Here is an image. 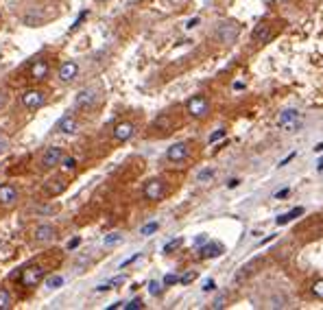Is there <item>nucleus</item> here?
I'll use <instances>...</instances> for the list:
<instances>
[{
    "label": "nucleus",
    "instance_id": "nucleus-39",
    "mask_svg": "<svg viewBox=\"0 0 323 310\" xmlns=\"http://www.w3.org/2000/svg\"><path fill=\"white\" fill-rule=\"evenodd\" d=\"M4 103H7V94H4L2 90H0V110L4 107Z\"/></svg>",
    "mask_w": 323,
    "mask_h": 310
},
{
    "label": "nucleus",
    "instance_id": "nucleus-35",
    "mask_svg": "<svg viewBox=\"0 0 323 310\" xmlns=\"http://www.w3.org/2000/svg\"><path fill=\"white\" fill-rule=\"evenodd\" d=\"M288 192H291V188H282L280 192H275V199H284V197H288Z\"/></svg>",
    "mask_w": 323,
    "mask_h": 310
},
{
    "label": "nucleus",
    "instance_id": "nucleus-10",
    "mask_svg": "<svg viewBox=\"0 0 323 310\" xmlns=\"http://www.w3.org/2000/svg\"><path fill=\"white\" fill-rule=\"evenodd\" d=\"M164 184L160 179H149L147 186H144V197H147L149 201H160L164 197Z\"/></svg>",
    "mask_w": 323,
    "mask_h": 310
},
{
    "label": "nucleus",
    "instance_id": "nucleus-20",
    "mask_svg": "<svg viewBox=\"0 0 323 310\" xmlns=\"http://www.w3.org/2000/svg\"><path fill=\"white\" fill-rule=\"evenodd\" d=\"M269 306L271 308H288L291 306V299H288L286 295H273V297L269 299Z\"/></svg>",
    "mask_w": 323,
    "mask_h": 310
},
{
    "label": "nucleus",
    "instance_id": "nucleus-44",
    "mask_svg": "<svg viewBox=\"0 0 323 310\" xmlns=\"http://www.w3.org/2000/svg\"><path fill=\"white\" fill-rule=\"evenodd\" d=\"M77 245H79V238H74V241H70V243H68V249H74Z\"/></svg>",
    "mask_w": 323,
    "mask_h": 310
},
{
    "label": "nucleus",
    "instance_id": "nucleus-8",
    "mask_svg": "<svg viewBox=\"0 0 323 310\" xmlns=\"http://www.w3.org/2000/svg\"><path fill=\"white\" fill-rule=\"evenodd\" d=\"M55 234H57V229L53 227L50 223H42L37 225L35 229H33V241L35 243H48L55 238Z\"/></svg>",
    "mask_w": 323,
    "mask_h": 310
},
{
    "label": "nucleus",
    "instance_id": "nucleus-29",
    "mask_svg": "<svg viewBox=\"0 0 323 310\" xmlns=\"http://www.w3.org/2000/svg\"><path fill=\"white\" fill-rule=\"evenodd\" d=\"M312 293H315L317 297L323 299V280H317L315 282V286H312Z\"/></svg>",
    "mask_w": 323,
    "mask_h": 310
},
{
    "label": "nucleus",
    "instance_id": "nucleus-38",
    "mask_svg": "<svg viewBox=\"0 0 323 310\" xmlns=\"http://www.w3.org/2000/svg\"><path fill=\"white\" fill-rule=\"evenodd\" d=\"M196 24H199V18H193V20H188V24L186 26H188V29H194Z\"/></svg>",
    "mask_w": 323,
    "mask_h": 310
},
{
    "label": "nucleus",
    "instance_id": "nucleus-43",
    "mask_svg": "<svg viewBox=\"0 0 323 310\" xmlns=\"http://www.w3.org/2000/svg\"><path fill=\"white\" fill-rule=\"evenodd\" d=\"M212 288H214V282L208 280V282H205V286H203V290H212Z\"/></svg>",
    "mask_w": 323,
    "mask_h": 310
},
{
    "label": "nucleus",
    "instance_id": "nucleus-46",
    "mask_svg": "<svg viewBox=\"0 0 323 310\" xmlns=\"http://www.w3.org/2000/svg\"><path fill=\"white\" fill-rule=\"evenodd\" d=\"M315 151H317V153H321V151H323V142L317 144V147H315Z\"/></svg>",
    "mask_w": 323,
    "mask_h": 310
},
{
    "label": "nucleus",
    "instance_id": "nucleus-2",
    "mask_svg": "<svg viewBox=\"0 0 323 310\" xmlns=\"http://www.w3.org/2000/svg\"><path fill=\"white\" fill-rule=\"evenodd\" d=\"M186 110H188V114L193 118H205L210 111V101L205 96H193L188 101V105H186Z\"/></svg>",
    "mask_w": 323,
    "mask_h": 310
},
{
    "label": "nucleus",
    "instance_id": "nucleus-27",
    "mask_svg": "<svg viewBox=\"0 0 323 310\" xmlns=\"http://www.w3.org/2000/svg\"><path fill=\"white\" fill-rule=\"evenodd\" d=\"M140 308H144V304H142V299H131L129 304H125V310H140Z\"/></svg>",
    "mask_w": 323,
    "mask_h": 310
},
{
    "label": "nucleus",
    "instance_id": "nucleus-30",
    "mask_svg": "<svg viewBox=\"0 0 323 310\" xmlns=\"http://www.w3.org/2000/svg\"><path fill=\"white\" fill-rule=\"evenodd\" d=\"M62 284H64V278H62V275H55V278L48 280V286H50V288H59Z\"/></svg>",
    "mask_w": 323,
    "mask_h": 310
},
{
    "label": "nucleus",
    "instance_id": "nucleus-22",
    "mask_svg": "<svg viewBox=\"0 0 323 310\" xmlns=\"http://www.w3.org/2000/svg\"><path fill=\"white\" fill-rule=\"evenodd\" d=\"M59 168H62V173L70 175V173L77 171V159H74V157H62V162H59Z\"/></svg>",
    "mask_w": 323,
    "mask_h": 310
},
{
    "label": "nucleus",
    "instance_id": "nucleus-28",
    "mask_svg": "<svg viewBox=\"0 0 323 310\" xmlns=\"http://www.w3.org/2000/svg\"><path fill=\"white\" fill-rule=\"evenodd\" d=\"M149 293H151V295H160L162 293V284H160V282H149Z\"/></svg>",
    "mask_w": 323,
    "mask_h": 310
},
{
    "label": "nucleus",
    "instance_id": "nucleus-26",
    "mask_svg": "<svg viewBox=\"0 0 323 310\" xmlns=\"http://www.w3.org/2000/svg\"><path fill=\"white\" fill-rule=\"evenodd\" d=\"M212 177H214V171H212V168H203V171L196 175V179H199V181H210Z\"/></svg>",
    "mask_w": 323,
    "mask_h": 310
},
{
    "label": "nucleus",
    "instance_id": "nucleus-25",
    "mask_svg": "<svg viewBox=\"0 0 323 310\" xmlns=\"http://www.w3.org/2000/svg\"><path fill=\"white\" fill-rule=\"evenodd\" d=\"M157 229H160V223H155V221H153V223L144 225V227L140 229V234H142V236H151V234H155Z\"/></svg>",
    "mask_w": 323,
    "mask_h": 310
},
{
    "label": "nucleus",
    "instance_id": "nucleus-32",
    "mask_svg": "<svg viewBox=\"0 0 323 310\" xmlns=\"http://www.w3.org/2000/svg\"><path fill=\"white\" fill-rule=\"evenodd\" d=\"M223 135H225V129H218V131H214V133L210 135V142H216V140H221Z\"/></svg>",
    "mask_w": 323,
    "mask_h": 310
},
{
    "label": "nucleus",
    "instance_id": "nucleus-24",
    "mask_svg": "<svg viewBox=\"0 0 323 310\" xmlns=\"http://www.w3.org/2000/svg\"><path fill=\"white\" fill-rule=\"evenodd\" d=\"M125 282V275H118V278H114V280H109V282H105V284H101L96 290H109V288H116L118 284H123Z\"/></svg>",
    "mask_w": 323,
    "mask_h": 310
},
{
    "label": "nucleus",
    "instance_id": "nucleus-9",
    "mask_svg": "<svg viewBox=\"0 0 323 310\" xmlns=\"http://www.w3.org/2000/svg\"><path fill=\"white\" fill-rule=\"evenodd\" d=\"M18 201V188L13 184H2L0 186V205L2 208H11Z\"/></svg>",
    "mask_w": 323,
    "mask_h": 310
},
{
    "label": "nucleus",
    "instance_id": "nucleus-33",
    "mask_svg": "<svg viewBox=\"0 0 323 310\" xmlns=\"http://www.w3.org/2000/svg\"><path fill=\"white\" fill-rule=\"evenodd\" d=\"M171 125V118L168 116H160V118L155 120V127H168Z\"/></svg>",
    "mask_w": 323,
    "mask_h": 310
},
{
    "label": "nucleus",
    "instance_id": "nucleus-7",
    "mask_svg": "<svg viewBox=\"0 0 323 310\" xmlns=\"http://www.w3.org/2000/svg\"><path fill=\"white\" fill-rule=\"evenodd\" d=\"M214 35H216V40L223 42V44H232V42L238 37V26L223 22V24H218V29H216V33H214Z\"/></svg>",
    "mask_w": 323,
    "mask_h": 310
},
{
    "label": "nucleus",
    "instance_id": "nucleus-11",
    "mask_svg": "<svg viewBox=\"0 0 323 310\" xmlns=\"http://www.w3.org/2000/svg\"><path fill=\"white\" fill-rule=\"evenodd\" d=\"M133 133H135V127L133 123H118L114 127V140L116 142H127L129 138H133Z\"/></svg>",
    "mask_w": 323,
    "mask_h": 310
},
{
    "label": "nucleus",
    "instance_id": "nucleus-15",
    "mask_svg": "<svg viewBox=\"0 0 323 310\" xmlns=\"http://www.w3.org/2000/svg\"><path fill=\"white\" fill-rule=\"evenodd\" d=\"M77 118H74L72 114H65L62 120H59L57 125H55V129H57V133H64V135H72L74 131H77Z\"/></svg>",
    "mask_w": 323,
    "mask_h": 310
},
{
    "label": "nucleus",
    "instance_id": "nucleus-34",
    "mask_svg": "<svg viewBox=\"0 0 323 310\" xmlns=\"http://www.w3.org/2000/svg\"><path fill=\"white\" fill-rule=\"evenodd\" d=\"M175 282H179V278H177V275H172V273H168L166 278H164V284H166V286L175 284Z\"/></svg>",
    "mask_w": 323,
    "mask_h": 310
},
{
    "label": "nucleus",
    "instance_id": "nucleus-23",
    "mask_svg": "<svg viewBox=\"0 0 323 310\" xmlns=\"http://www.w3.org/2000/svg\"><path fill=\"white\" fill-rule=\"evenodd\" d=\"M11 308V295L7 288H0V310Z\"/></svg>",
    "mask_w": 323,
    "mask_h": 310
},
{
    "label": "nucleus",
    "instance_id": "nucleus-4",
    "mask_svg": "<svg viewBox=\"0 0 323 310\" xmlns=\"http://www.w3.org/2000/svg\"><path fill=\"white\" fill-rule=\"evenodd\" d=\"M46 103V92L44 90H26L22 94V105L26 110H40Z\"/></svg>",
    "mask_w": 323,
    "mask_h": 310
},
{
    "label": "nucleus",
    "instance_id": "nucleus-14",
    "mask_svg": "<svg viewBox=\"0 0 323 310\" xmlns=\"http://www.w3.org/2000/svg\"><path fill=\"white\" fill-rule=\"evenodd\" d=\"M94 103H96L94 90H81L77 94V98H74V107H77V110H87V107H92Z\"/></svg>",
    "mask_w": 323,
    "mask_h": 310
},
{
    "label": "nucleus",
    "instance_id": "nucleus-13",
    "mask_svg": "<svg viewBox=\"0 0 323 310\" xmlns=\"http://www.w3.org/2000/svg\"><path fill=\"white\" fill-rule=\"evenodd\" d=\"M188 153H190L188 144H186V142H177V144H172V147L166 151V157L171 159V162H184V159L188 157Z\"/></svg>",
    "mask_w": 323,
    "mask_h": 310
},
{
    "label": "nucleus",
    "instance_id": "nucleus-21",
    "mask_svg": "<svg viewBox=\"0 0 323 310\" xmlns=\"http://www.w3.org/2000/svg\"><path fill=\"white\" fill-rule=\"evenodd\" d=\"M123 241H125V236L120 232H111V234H107V236L103 238V245H105V247H116V245H120Z\"/></svg>",
    "mask_w": 323,
    "mask_h": 310
},
{
    "label": "nucleus",
    "instance_id": "nucleus-19",
    "mask_svg": "<svg viewBox=\"0 0 323 310\" xmlns=\"http://www.w3.org/2000/svg\"><path fill=\"white\" fill-rule=\"evenodd\" d=\"M301 214H303V208H293L291 212L280 214V217L275 219V223H278V225H286V223H291V221H295L297 217H301Z\"/></svg>",
    "mask_w": 323,
    "mask_h": 310
},
{
    "label": "nucleus",
    "instance_id": "nucleus-12",
    "mask_svg": "<svg viewBox=\"0 0 323 310\" xmlns=\"http://www.w3.org/2000/svg\"><path fill=\"white\" fill-rule=\"evenodd\" d=\"M48 72H50L48 62H46V59H35V64H33L31 70H29V77L33 81H42V79L48 77Z\"/></svg>",
    "mask_w": 323,
    "mask_h": 310
},
{
    "label": "nucleus",
    "instance_id": "nucleus-36",
    "mask_svg": "<svg viewBox=\"0 0 323 310\" xmlns=\"http://www.w3.org/2000/svg\"><path fill=\"white\" fill-rule=\"evenodd\" d=\"M193 280H194V273H186L184 278H179L181 284H190V282H193Z\"/></svg>",
    "mask_w": 323,
    "mask_h": 310
},
{
    "label": "nucleus",
    "instance_id": "nucleus-3",
    "mask_svg": "<svg viewBox=\"0 0 323 310\" xmlns=\"http://www.w3.org/2000/svg\"><path fill=\"white\" fill-rule=\"evenodd\" d=\"M278 125L282 127L284 131H297L301 127V118H299V111L297 110H286L280 114Z\"/></svg>",
    "mask_w": 323,
    "mask_h": 310
},
{
    "label": "nucleus",
    "instance_id": "nucleus-45",
    "mask_svg": "<svg viewBox=\"0 0 323 310\" xmlns=\"http://www.w3.org/2000/svg\"><path fill=\"white\" fill-rule=\"evenodd\" d=\"M205 241H208V238H205V236H196V238H194V243H196V245H201V243H205Z\"/></svg>",
    "mask_w": 323,
    "mask_h": 310
},
{
    "label": "nucleus",
    "instance_id": "nucleus-16",
    "mask_svg": "<svg viewBox=\"0 0 323 310\" xmlns=\"http://www.w3.org/2000/svg\"><path fill=\"white\" fill-rule=\"evenodd\" d=\"M65 186H68V181H65L64 177H55V179H48L44 184V192L46 195H50V197H57L65 190Z\"/></svg>",
    "mask_w": 323,
    "mask_h": 310
},
{
    "label": "nucleus",
    "instance_id": "nucleus-6",
    "mask_svg": "<svg viewBox=\"0 0 323 310\" xmlns=\"http://www.w3.org/2000/svg\"><path fill=\"white\" fill-rule=\"evenodd\" d=\"M62 157H64V151L59 147H48L44 151V155H42V159H40V164H42V168H55V166H59V162H62Z\"/></svg>",
    "mask_w": 323,
    "mask_h": 310
},
{
    "label": "nucleus",
    "instance_id": "nucleus-17",
    "mask_svg": "<svg viewBox=\"0 0 323 310\" xmlns=\"http://www.w3.org/2000/svg\"><path fill=\"white\" fill-rule=\"evenodd\" d=\"M223 251H225V249H223V245H218V243H208L205 247L199 249V256L205 260V258H218Z\"/></svg>",
    "mask_w": 323,
    "mask_h": 310
},
{
    "label": "nucleus",
    "instance_id": "nucleus-42",
    "mask_svg": "<svg viewBox=\"0 0 323 310\" xmlns=\"http://www.w3.org/2000/svg\"><path fill=\"white\" fill-rule=\"evenodd\" d=\"M236 186H240V179H229L227 188H236Z\"/></svg>",
    "mask_w": 323,
    "mask_h": 310
},
{
    "label": "nucleus",
    "instance_id": "nucleus-40",
    "mask_svg": "<svg viewBox=\"0 0 323 310\" xmlns=\"http://www.w3.org/2000/svg\"><path fill=\"white\" fill-rule=\"evenodd\" d=\"M293 157H295V153H291V155H288V157H286V159H282V162H280V164H278V166H286V164H288V162H291V159H293Z\"/></svg>",
    "mask_w": 323,
    "mask_h": 310
},
{
    "label": "nucleus",
    "instance_id": "nucleus-31",
    "mask_svg": "<svg viewBox=\"0 0 323 310\" xmlns=\"http://www.w3.org/2000/svg\"><path fill=\"white\" fill-rule=\"evenodd\" d=\"M179 245H181V238H175V241H171V243H168V245H164V251H166V253H171L172 249H177Z\"/></svg>",
    "mask_w": 323,
    "mask_h": 310
},
{
    "label": "nucleus",
    "instance_id": "nucleus-37",
    "mask_svg": "<svg viewBox=\"0 0 323 310\" xmlns=\"http://www.w3.org/2000/svg\"><path fill=\"white\" fill-rule=\"evenodd\" d=\"M7 147H9V140L4 138V135H0V153H2Z\"/></svg>",
    "mask_w": 323,
    "mask_h": 310
},
{
    "label": "nucleus",
    "instance_id": "nucleus-41",
    "mask_svg": "<svg viewBox=\"0 0 323 310\" xmlns=\"http://www.w3.org/2000/svg\"><path fill=\"white\" fill-rule=\"evenodd\" d=\"M223 306H225V304H223V297H218L216 302L212 304V308H223Z\"/></svg>",
    "mask_w": 323,
    "mask_h": 310
},
{
    "label": "nucleus",
    "instance_id": "nucleus-5",
    "mask_svg": "<svg viewBox=\"0 0 323 310\" xmlns=\"http://www.w3.org/2000/svg\"><path fill=\"white\" fill-rule=\"evenodd\" d=\"M57 77L62 83H72L74 79L79 77V64L72 62V59H68V62H64L62 66H59L57 70Z\"/></svg>",
    "mask_w": 323,
    "mask_h": 310
},
{
    "label": "nucleus",
    "instance_id": "nucleus-1",
    "mask_svg": "<svg viewBox=\"0 0 323 310\" xmlns=\"http://www.w3.org/2000/svg\"><path fill=\"white\" fill-rule=\"evenodd\" d=\"M44 275H46V266H42V265H31V266H26L24 271H22V275H20V282L24 286H37L42 280H44Z\"/></svg>",
    "mask_w": 323,
    "mask_h": 310
},
{
    "label": "nucleus",
    "instance_id": "nucleus-18",
    "mask_svg": "<svg viewBox=\"0 0 323 310\" xmlns=\"http://www.w3.org/2000/svg\"><path fill=\"white\" fill-rule=\"evenodd\" d=\"M251 37H254L256 42H262V44H264V42L271 40V26L266 24V22H260V24L254 29V33H251Z\"/></svg>",
    "mask_w": 323,
    "mask_h": 310
}]
</instances>
